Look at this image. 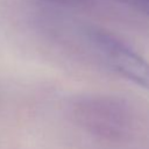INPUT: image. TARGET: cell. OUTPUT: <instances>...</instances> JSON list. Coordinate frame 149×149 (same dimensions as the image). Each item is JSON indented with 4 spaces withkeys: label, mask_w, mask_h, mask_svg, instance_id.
Returning <instances> with one entry per match:
<instances>
[{
    "label": "cell",
    "mask_w": 149,
    "mask_h": 149,
    "mask_svg": "<svg viewBox=\"0 0 149 149\" xmlns=\"http://www.w3.org/2000/svg\"><path fill=\"white\" fill-rule=\"evenodd\" d=\"M91 41L104 59L122 77L149 91V62L126 43L102 30L91 33Z\"/></svg>",
    "instance_id": "obj_1"
},
{
    "label": "cell",
    "mask_w": 149,
    "mask_h": 149,
    "mask_svg": "<svg viewBox=\"0 0 149 149\" xmlns=\"http://www.w3.org/2000/svg\"><path fill=\"white\" fill-rule=\"evenodd\" d=\"M134 6H136L141 12L149 16V0H127Z\"/></svg>",
    "instance_id": "obj_2"
}]
</instances>
